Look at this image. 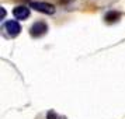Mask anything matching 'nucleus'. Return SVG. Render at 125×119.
Masks as SVG:
<instances>
[{"instance_id": "obj_1", "label": "nucleus", "mask_w": 125, "mask_h": 119, "mask_svg": "<svg viewBox=\"0 0 125 119\" xmlns=\"http://www.w3.org/2000/svg\"><path fill=\"white\" fill-rule=\"evenodd\" d=\"M31 7L38 10L41 13H45V14H53L55 13V7L49 4V3H42V1H32Z\"/></svg>"}, {"instance_id": "obj_2", "label": "nucleus", "mask_w": 125, "mask_h": 119, "mask_svg": "<svg viewBox=\"0 0 125 119\" xmlns=\"http://www.w3.org/2000/svg\"><path fill=\"white\" fill-rule=\"evenodd\" d=\"M46 29H48V25H46L45 23H42V21H40V23H35L31 28H30V34L32 35V37H41V35H44L46 32Z\"/></svg>"}, {"instance_id": "obj_3", "label": "nucleus", "mask_w": 125, "mask_h": 119, "mask_svg": "<svg viewBox=\"0 0 125 119\" xmlns=\"http://www.w3.org/2000/svg\"><path fill=\"white\" fill-rule=\"evenodd\" d=\"M4 29L7 31V34L10 37H17L20 34V31H21V27H20V24L17 21H7L4 24Z\"/></svg>"}, {"instance_id": "obj_4", "label": "nucleus", "mask_w": 125, "mask_h": 119, "mask_svg": "<svg viewBox=\"0 0 125 119\" xmlns=\"http://www.w3.org/2000/svg\"><path fill=\"white\" fill-rule=\"evenodd\" d=\"M13 14L17 20H24L30 16V9L25 6H17L14 10H13Z\"/></svg>"}, {"instance_id": "obj_5", "label": "nucleus", "mask_w": 125, "mask_h": 119, "mask_svg": "<svg viewBox=\"0 0 125 119\" xmlns=\"http://www.w3.org/2000/svg\"><path fill=\"white\" fill-rule=\"evenodd\" d=\"M46 119H66V116H63V115H58L56 112L49 111L48 115H46Z\"/></svg>"}]
</instances>
